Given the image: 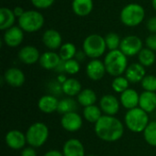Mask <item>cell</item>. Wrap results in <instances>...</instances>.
<instances>
[{
    "mask_svg": "<svg viewBox=\"0 0 156 156\" xmlns=\"http://www.w3.org/2000/svg\"><path fill=\"white\" fill-rule=\"evenodd\" d=\"M94 131L96 135L102 141L113 143L120 140L124 133V125L115 116L102 115L95 123Z\"/></svg>",
    "mask_w": 156,
    "mask_h": 156,
    "instance_id": "1",
    "label": "cell"
},
{
    "mask_svg": "<svg viewBox=\"0 0 156 156\" xmlns=\"http://www.w3.org/2000/svg\"><path fill=\"white\" fill-rule=\"evenodd\" d=\"M106 71L112 77L122 76L128 68V58L120 49L111 50L104 58Z\"/></svg>",
    "mask_w": 156,
    "mask_h": 156,
    "instance_id": "2",
    "label": "cell"
},
{
    "mask_svg": "<svg viewBox=\"0 0 156 156\" xmlns=\"http://www.w3.org/2000/svg\"><path fill=\"white\" fill-rule=\"evenodd\" d=\"M124 123L127 129L133 133H144L150 123L149 115L140 107L128 110L124 116Z\"/></svg>",
    "mask_w": 156,
    "mask_h": 156,
    "instance_id": "3",
    "label": "cell"
},
{
    "mask_svg": "<svg viewBox=\"0 0 156 156\" xmlns=\"http://www.w3.org/2000/svg\"><path fill=\"white\" fill-rule=\"evenodd\" d=\"M145 16V10L143 5L131 3L126 5L121 11L120 18L123 25L127 27H136L140 25Z\"/></svg>",
    "mask_w": 156,
    "mask_h": 156,
    "instance_id": "4",
    "label": "cell"
},
{
    "mask_svg": "<svg viewBox=\"0 0 156 156\" xmlns=\"http://www.w3.org/2000/svg\"><path fill=\"white\" fill-rule=\"evenodd\" d=\"M82 49L88 58H90L91 59L99 58L107 49L105 38L99 34L89 35L83 41Z\"/></svg>",
    "mask_w": 156,
    "mask_h": 156,
    "instance_id": "5",
    "label": "cell"
},
{
    "mask_svg": "<svg viewBox=\"0 0 156 156\" xmlns=\"http://www.w3.org/2000/svg\"><path fill=\"white\" fill-rule=\"evenodd\" d=\"M48 127L43 122H35L31 124L26 133L27 143L29 146L34 148L41 147L48 139Z\"/></svg>",
    "mask_w": 156,
    "mask_h": 156,
    "instance_id": "6",
    "label": "cell"
},
{
    "mask_svg": "<svg viewBox=\"0 0 156 156\" xmlns=\"http://www.w3.org/2000/svg\"><path fill=\"white\" fill-rule=\"evenodd\" d=\"M45 23L44 16L37 10H27L18 17V27L24 32L34 33L40 30Z\"/></svg>",
    "mask_w": 156,
    "mask_h": 156,
    "instance_id": "7",
    "label": "cell"
},
{
    "mask_svg": "<svg viewBox=\"0 0 156 156\" xmlns=\"http://www.w3.org/2000/svg\"><path fill=\"white\" fill-rule=\"evenodd\" d=\"M143 48L142 39L135 35H129L122 39L119 49L127 57H133L138 55Z\"/></svg>",
    "mask_w": 156,
    "mask_h": 156,
    "instance_id": "8",
    "label": "cell"
},
{
    "mask_svg": "<svg viewBox=\"0 0 156 156\" xmlns=\"http://www.w3.org/2000/svg\"><path fill=\"white\" fill-rule=\"evenodd\" d=\"M82 123L83 120L77 112L66 113L62 115L60 120L61 127L69 133H75L80 130V128L82 127Z\"/></svg>",
    "mask_w": 156,
    "mask_h": 156,
    "instance_id": "9",
    "label": "cell"
},
{
    "mask_svg": "<svg viewBox=\"0 0 156 156\" xmlns=\"http://www.w3.org/2000/svg\"><path fill=\"white\" fill-rule=\"evenodd\" d=\"M121 102L112 94H105L100 100V108L104 115L114 116L120 110Z\"/></svg>",
    "mask_w": 156,
    "mask_h": 156,
    "instance_id": "10",
    "label": "cell"
},
{
    "mask_svg": "<svg viewBox=\"0 0 156 156\" xmlns=\"http://www.w3.org/2000/svg\"><path fill=\"white\" fill-rule=\"evenodd\" d=\"M5 142L6 145L13 150H21L24 149L27 143L26 133L18 131V130H11L9 131L5 137Z\"/></svg>",
    "mask_w": 156,
    "mask_h": 156,
    "instance_id": "11",
    "label": "cell"
},
{
    "mask_svg": "<svg viewBox=\"0 0 156 156\" xmlns=\"http://www.w3.org/2000/svg\"><path fill=\"white\" fill-rule=\"evenodd\" d=\"M106 72L107 71L104 62L100 60L99 58L91 59L86 67V74L88 78L94 81L101 80L104 77Z\"/></svg>",
    "mask_w": 156,
    "mask_h": 156,
    "instance_id": "12",
    "label": "cell"
},
{
    "mask_svg": "<svg viewBox=\"0 0 156 156\" xmlns=\"http://www.w3.org/2000/svg\"><path fill=\"white\" fill-rule=\"evenodd\" d=\"M4 42L10 48L18 47L24 40V31L19 27L14 26L4 33Z\"/></svg>",
    "mask_w": 156,
    "mask_h": 156,
    "instance_id": "13",
    "label": "cell"
},
{
    "mask_svg": "<svg viewBox=\"0 0 156 156\" xmlns=\"http://www.w3.org/2000/svg\"><path fill=\"white\" fill-rule=\"evenodd\" d=\"M42 42L48 49L53 51L59 49L62 46V37L58 30L50 28L44 32L42 36Z\"/></svg>",
    "mask_w": 156,
    "mask_h": 156,
    "instance_id": "14",
    "label": "cell"
},
{
    "mask_svg": "<svg viewBox=\"0 0 156 156\" xmlns=\"http://www.w3.org/2000/svg\"><path fill=\"white\" fill-rule=\"evenodd\" d=\"M4 80L9 86L18 88L25 83L26 77L24 72L20 69L9 68L5 71Z\"/></svg>",
    "mask_w": 156,
    "mask_h": 156,
    "instance_id": "15",
    "label": "cell"
},
{
    "mask_svg": "<svg viewBox=\"0 0 156 156\" xmlns=\"http://www.w3.org/2000/svg\"><path fill=\"white\" fill-rule=\"evenodd\" d=\"M40 54L38 49L34 46H25L18 52L19 60L26 65H33L39 61Z\"/></svg>",
    "mask_w": 156,
    "mask_h": 156,
    "instance_id": "16",
    "label": "cell"
},
{
    "mask_svg": "<svg viewBox=\"0 0 156 156\" xmlns=\"http://www.w3.org/2000/svg\"><path fill=\"white\" fill-rule=\"evenodd\" d=\"M62 153L64 156H86L82 143L76 138H71L65 142Z\"/></svg>",
    "mask_w": 156,
    "mask_h": 156,
    "instance_id": "17",
    "label": "cell"
},
{
    "mask_svg": "<svg viewBox=\"0 0 156 156\" xmlns=\"http://www.w3.org/2000/svg\"><path fill=\"white\" fill-rule=\"evenodd\" d=\"M146 76L145 67H144L140 63H133L128 66L125 71V77L130 81V83H138L143 80V79Z\"/></svg>",
    "mask_w": 156,
    "mask_h": 156,
    "instance_id": "18",
    "label": "cell"
},
{
    "mask_svg": "<svg viewBox=\"0 0 156 156\" xmlns=\"http://www.w3.org/2000/svg\"><path fill=\"white\" fill-rule=\"evenodd\" d=\"M59 101L58 100L57 97L47 94L43 95L37 102L38 109L46 114H50L58 111V106Z\"/></svg>",
    "mask_w": 156,
    "mask_h": 156,
    "instance_id": "19",
    "label": "cell"
},
{
    "mask_svg": "<svg viewBox=\"0 0 156 156\" xmlns=\"http://www.w3.org/2000/svg\"><path fill=\"white\" fill-rule=\"evenodd\" d=\"M139 100L140 95L139 93L133 89H128L121 94L120 102L125 109L131 110L136 107H139Z\"/></svg>",
    "mask_w": 156,
    "mask_h": 156,
    "instance_id": "20",
    "label": "cell"
},
{
    "mask_svg": "<svg viewBox=\"0 0 156 156\" xmlns=\"http://www.w3.org/2000/svg\"><path fill=\"white\" fill-rule=\"evenodd\" d=\"M60 60H61V58H60L58 53L49 50V51H46L43 54H41L38 62L43 69L50 70V69H55L57 68V66L59 64Z\"/></svg>",
    "mask_w": 156,
    "mask_h": 156,
    "instance_id": "21",
    "label": "cell"
},
{
    "mask_svg": "<svg viewBox=\"0 0 156 156\" xmlns=\"http://www.w3.org/2000/svg\"><path fill=\"white\" fill-rule=\"evenodd\" d=\"M139 107L147 113L155 112L156 93L153 91H144L140 94Z\"/></svg>",
    "mask_w": 156,
    "mask_h": 156,
    "instance_id": "22",
    "label": "cell"
},
{
    "mask_svg": "<svg viewBox=\"0 0 156 156\" xmlns=\"http://www.w3.org/2000/svg\"><path fill=\"white\" fill-rule=\"evenodd\" d=\"M71 6L78 16H87L93 10V0H73Z\"/></svg>",
    "mask_w": 156,
    "mask_h": 156,
    "instance_id": "23",
    "label": "cell"
},
{
    "mask_svg": "<svg viewBox=\"0 0 156 156\" xmlns=\"http://www.w3.org/2000/svg\"><path fill=\"white\" fill-rule=\"evenodd\" d=\"M16 16L13 10L7 7H1L0 8V29L1 30H7L8 28L14 27Z\"/></svg>",
    "mask_w": 156,
    "mask_h": 156,
    "instance_id": "24",
    "label": "cell"
},
{
    "mask_svg": "<svg viewBox=\"0 0 156 156\" xmlns=\"http://www.w3.org/2000/svg\"><path fill=\"white\" fill-rule=\"evenodd\" d=\"M62 90H63V94L72 98L74 96H78L79 93L82 90L81 84L77 79L69 78L62 84Z\"/></svg>",
    "mask_w": 156,
    "mask_h": 156,
    "instance_id": "25",
    "label": "cell"
},
{
    "mask_svg": "<svg viewBox=\"0 0 156 156\" xmlns=\"http://www.w3.org/2000/svg\"><path fill=\"white\" fill-rule=\"evenodd\" d=\"M77 101L80 105H81L82 107L85 108V107L95 104V102L97 101V95L93 90L84 89L77 96Z\"/></svg>",
    "mask_w": 156,
    "mask_h": 156,
    "instance_id": "26",
    "label": "cell"
},
{
    "mask_svg": "<svg viewBox=\"0 0 156 156\" xmlns=\"http://www.w3.org/2000/svg\"><path fill=\"white\" fill-rule=\"evenodd\" d=\"M79 102L78 101H75L71 97L64 98L59 101L58 106V112L60 113L61 115H64L69 112H77L79 108Z\"/></svg>",
    "mask_w": 156,
    "mask_h": 156,
    "instance_id": "27",
    "label": "cell"
},
{
    "mask_svg": "<svg viewBox=\"0 0 156 156\" xmlns=\"http://www.w3.org/2000/svg\"><path fill=\"white\" fill-rule=\"evenodd\" d=\"M103 112H101L100 106H96L94 105H90L88 107H85L83 109V118L90 122V123H96L103 115Z\"/></svg>",
    "mask_w": 156,
    "mask_h": 156,
    "instance_id": "28",
    "label": "cell"
},
{
    "mask_svg": "<svg viewBox=\"0 0 156 156\" xmlns=\"http://www.w3.org/2000/svg\"><path fill=\"white\" fill-rule=\"evenodd\" d=\"M138 60H139V63L142 64L144 67L145 68L151 67L155 62L154 51H153L152 49L148 48H144L138 54Z\"/></svg>",
    "mask_w": 156,
    "mask_h": 156,
    "instance_id": "29",
    "label": "cell"
},
{
    "mask_svg": "<svg viewBox=\"0 0 156 156\" xmlns=\"http://www.w3.org/2000/svg\"><path fill=\"white\" fill-rule=\"evenodd\" d=\"M77 51L78 50L76 48V46L73 43L67 42V43L62 44V46L59 48L58 55H59V57H60V58L62 60L67 61V60L74 58Z\"/></svg>",
    "mask_w": 156,
    "mask_h": 156,
    "instance_id": "30",
    "label": "cell"
},
{
    "mask_svg": "<svg viewBox=\"0 0 156 156\" xmlns=\"http://www.w3.org/2000/svg\"><path fill=\"white\" fill-rule=\"evenodd\" d=\"M144 137L149 145L156 147V121L151 122L147 125L144 131Z\"/></svg>",
    "mask_w": 156,
    "mask_h": 156,
    "instance_id": "31",
    "label": "cell"
},
{
    "mask_svg": "<svg viewBox=\"0 0 156 156\" xmlns=\"http://www.w3.org/2000/svg\"><path fill=\"white\" fill-rule=\"evenodd\" d=\"M129 84H130V81L127 80L126 77L119 76L113 79L112 82V88L115 92L122 94L123 91L129 89Z\"/></svg>",
    "mask_w": 156,
    "mask_h": 156,
    "instance_id": "32",
    "label": "cell"
},
{
    "mask_svg": "<svg viewBox=\"0 0 156 156\" xmlns=\"http://www.w3.org/2000/svg\"><path fill=\"white\" fill-rule=\"evenodd\" d=\"M105 38V42H106V46L107 48L111 51V50H116L120 48V45L122 42V39L120 37V36L114 32H111L109 34L106 35Z\"/></svg>",
    "mask_w": 156,
    "mask_h": 156,
    "instance_id": "33",
    "label": "cell"
},
{
    "mask_svg": "<svg viewBox=\"0 0 156 156\" xmlns=\"http://www.w3.org/2000/svg\"><path fill=\"white\" fill-rule=\"evenodd\" d=\"M141 84L145 91H156V77L154 75H146L141 81Z\"/></svg>",
    "mask_w": 156,
    "mask_h": 156,
    "instance_id": "34",
    "label": "cell"
},
{
    "mask_svg": "<svg viewBox=\"0 0 156 156\" xmlns=\"http://www.w3.org/2000/svg\"><path fill=\"white\" fill-rule=\"evenodd\" d=\"M80 69V64L75 58L65 61V73L69 75H75Z\"/></svg>",
    "mask_w": 156,
    "mask_h": 156,
    "instance_id": "35",
    "label": "cell"
},
{
    "mask_svg": "<svg viewBox=\"0 0 156 156\" xmlns=\"http://www.w3.org/2000/svg\"><path fill=\"white\" fill-rule=\"evenodd\" d=\"M48 90L50 95H53L55 97L60 96L63 94L62 90V84L58 81V80H52L48 83Z\"/></svg>",
    "mask_w": 156,
    "mask_h": 156,
    "instance_id": "36",
    "label": "cell"
},
{
    "mask_svg": "<svg viewBox=\"0 0 156 156\" xmlns=\"http://www.w3.org/2000/svg\"><path fill=\"white\" fill-rule=\"evenodd\" d=\"M55 0H31L32 5L38 9H47L54 4Z\"/></svg>",
    "mask_w": 156,
    "mask_h": 156,
    "instance_id": "37",
    "label": "cell"
},
{
    "mask_svg": "<svg viewBox=\"0 0 156 156\" xmlns=\"http://www.w3.org/2000/svg\"><path fill=\"white\" fill-rule=\"evenodd\" d=\"M146 47L153 51H156V34H151L145 39Z\"/></svg>",
    "mask_w": 156,
    "mask_h": 156,
    "instance_id": "38",
    "label": "cell"
},
{
    "mask_svg": "<svg viewBox=\"0 0 156 156\" xmlns=\"http://www.w3.org/2000/svg\"><path fill=\"white\" fill-rule=\"evenodd\" d=\"M147 28L152 34H156V16H152L148 19Z\"/></svg>",
    "mask_w": 156,
    "mask_h": 156,
    "instance_id": "39",
    "label": "cell"
},
{
    "mask_svg": "<svg viewBox=\"0 0 156 156\" xmlns=\"http://www.w3.org/2000/svg\"><path fill=\"white\" fill-rule=\"evenodd\" d=\"M36 148L28 146V147H25L22 151L20 156H37V151L35 150Z\"/></svg>",
    "mask_w": 156,
    "mask_h": 156,
    "instance_id": "40",
    "label": "cell"
},
{
    "mask_svg": "<svg viewBox=\"0 0 156 156\" xmlns=\"http://www.w3.org/2000/svg\"><path fill=\"white\" fill-rule=\"evenodd\" d=\"M87 58V55H86V53L84 52V50L82 49V50H79V51H77V53H76V55H75V59L76 60H78L80 63V62H83L84 60H85V58Z\"/></svg>",
    "mask_w": 156,
    "mask_h": 156,
    "instance_id": "41",
    "label": "cell"
},
{
    "mask_svg": "<svg viewBox=\"0 0 156 156\" xmlns=\"http://www.w3.org/2000/svg\"><path fill=\"white\" fill-rule=\"evenodd\" d=\"M57 73L58 74H62V73H65V60H60L59 64L57 66V68L54 69Z\"/></svg>",
    "mask_w": 156,
    "mask_h": 156,
    "instance_id": "42",
    "label": "cell"
},
{
    "mask_svg": "<svg viewBox=\"0 0 156 156\" xmlns=\"http://www.w3.org/2000/svg\"><path fill=\"white\" fill-rule=\"evenodd\" d=\"M44 156H64L63 153L58 151V150H50V151H48Z\"/></svg>",
    "mask_w": 156,
    "mask_h": 156,
    "instance_id": "43",
    "label": "cell"
},
{
    "mask_svg": "<svg viewBox=\"0 0 156 156\" xmlns=\"http://www.w3.org/2000/svg\"><path fill=\"white\" fill-rule=\"evenodd\" d=\"M13 12L15 14V16L16 17H20L24 13H25V10L21 7V6H16L14 9H13Z\"/></svg>",
    "mask_w": 156,
    "mask_h": 156,
    "instance_id": "44",
    "label": "cell"
},
{
    "mask_svg": "<svg viewBox=\"0 0 156 156\" xmlns=\"http://www.w3.org/2000/svg\"><path fill=\"white\" fill-rule=\"evenodd\" d=\"M57 80H58V82H60L61 84H63V83L67 80V77H66V75H65L64 73H62V74H58V76Z\"/></svg>",
    "mask_w": 156,
    "mask_h": 156,
    "instance_id": "45",
    "label": "cell"
},
{
    "mask_svg": "<svg viewBox=\"0 0 156 156\" xmlns=\"http://www.w3.org/2000/svg\"><path fill=\"white\" fill-rule=\"evenodd\" d=\"M152 5H153L154 9L156 11V0H152Z\"/></svg>",
    "mask_w": 156,
    "mask_h": 156,
    "instance_id": "46",
    "label": "cell"
},
{
    "mask_svg": "<svg viewBox=\"0 0 156 156\" xmlns=\"http://www.w3.org/2000/svg\"><path fill=\"white\" fill-rule=\"evenodd\" d=\"M86 156H95V155H92V154H89V155H86Z\"/></svg>",
    "mask_w": 156,
    "mask_h": 156,
    "instance_id": "47",
    "label": "cell"
},
{
    "mask_svg": "<svg viewBox=\"0 0 156 156\" xmlns=\"http://www.w3.org/2000/svg\"><path fill=\"white\" fill-rule=\"evenodd\" d=\"M155 118H156V110H155Z\"/></svg>",
    "mask_w": 156,
    "mask_h": 156,
    "instance_id": "48",
    "label": "cell"
}]
</instances>
